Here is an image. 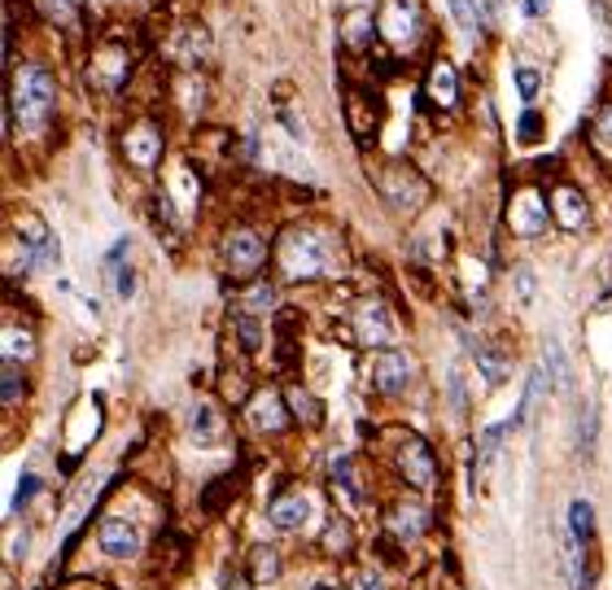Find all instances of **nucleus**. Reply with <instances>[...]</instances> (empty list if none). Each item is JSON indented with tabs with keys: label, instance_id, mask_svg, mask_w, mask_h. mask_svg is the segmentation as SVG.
Wrapping results in <instances>:
<instances>
[{
	"label": "nucleus",
	"instance_id": "obj_12",
	"mask_svg": "<svg viewBox=\"0 0 612 590\" xmlns=\"http://www.w3.org/2000/svg\"><path fill=\"white\" fill-rule=\"evenodd\" d=\"M246 416H250V424H254L259 433H285L290 420H294L290 398L276 394V389H259V394L246 402Z\"/></svg>",
	"mask_w": 612,
	"mask_h": 590
},
{
	"label": "nucleus",
	"instance_id": "obj_6",
	"mask_svg": "<svg viewBox=\"0 0 612 590\" xmlns=\"http://www.w3.org/2000/svg\"><path fill=\"white\" fill-rule=\"evenodd\" d=\"M118 149H123L127 167L149 175V171H158V162L167 154V132H162V123L154 114H136V118H127V127L118 136Z\"/></svg>",
	"mask_w": 612,
	"mask_h": 590
},
{
	"label": "nucleus",
	"instance_id": "obj_16",
	"mask_svg": "<svg viewBox=\"0 0 612 590\" xmlns=\"http://www.w3.org/2000/svg\"><path fill=\"white\" fill-rule=\"evenodd\" d=\"M552 219H556L565 232H582V228L591 224V206H587L582 189L556 184V189H552Z\"/></svg>",
	"mask_w": 612,
	"mask_h": 590
},
{
	"label": "nucleus",
	"instance_id": "obj_17",
	"mask_svg": "<svg viewBox=\"0 0 612 590\" xmlns=\"http://www.w3.org/2000/svg\"><path fill=\"white\" fill-rule=\"evenodd\" d=\"M35 13L53 26V31H61L66 39H83V31H88V18H83V4L79 0H35Z\"/></svg>",
	"mask_w": 612,
	"mask_h": 590
},
{
	"label": "nucleus",
	"instance_id": "obj_14",
	"mask_svg": "<svg viewBox=\"0 0 612 590\" xmlns=\"http://www.w3.org/2000/svg\"><path fill=\"white\" fill-rule=\"evenodd\" d=\"M13 237H18L22 250L35 259V268H39V263H57V241H53L48 224H44L35 211H22V215L13 219Z\"/></svg>",
	"mask_w": 612,
	"mask_h": 590
},
{
	"label": "nucleus",
	"instance_id": "obj_11",
	"mask_svg": "<svg viewBox=\"0 0 612 590\" xmlns=\"http://www.w3.org/2000/svg\"><path fill=\"white\" fill-rule=\"evenodd\" d=\"M420 97H424L433 110H442V114L460 105V75H455V66H451L446 57H433V61H429Z\"/></svg>",
	"mask_w": 612,
	"mask_h": 590
},
{
	"label": "nucleus",
	"instance_id": "obj_21",
	"mask_svg": "<svg viewBox=\"0 0 612 590\" xmlns=\"http://www.w3.org/2000/svg\"><path fill=\"white\" fill-rule=\"evenodd\" d=\"M171 97L184 114H202L206 105V75L202 70H175L171 75Z\"/></svg>",
	"mask_w": 612,
	"mask_h": 590
},
{
	"label": "nucleus",
	"instance_id": "obj_29",
	"mask_svg": "<svg viewBox=\"0 0 612 590\" xmlns=\"http://www.w3.org/2000/svg\"><path fill=\"white\" fill-rule=\"evenodd\" d=\"M477 367H481L486 385H503V381L512 376V359H508V354H499V350H490V345H481V350H477Z\"/></svg>",
	"mask_w": 612,
	"mask_h": 590
},
{
	"label": "nucleus",
	"instance_id": "obj_4",
	"mask_svg": "<svg viewBox=\"0 0 612 590\" xmlns=\"http://www.w3.org/2000/svg\"><path fill=\"white\" fill-rule=\"evenodd\" d=\"M367 175H372V184H376V193H381V202L389 206V211H398V215H416V211H424V202H429V180L411 167V162H403V158H389V162H372L367 167Z\"/></svg>",
	"mask_w": 612,
	"mask_h": 590
},
{
	"label": "nucleus",
	"instance_id": "obj_41",
	"mask_svg": "<svg viewBox=\"0 0 612 590\" xmlns=\"http://www.w3.org/2000/svg\"><path fill=\"white\" fill-rule=\"evenodd\" d=\"M517 88H521V97H525V101H534V97H539V88H543L539 70H534V66H521V70H517Z\"/></svg>",
	"mask_w": 612,
	"mask_h": 590
},
{
	"label": "nucleus",
	"instance_id": "obj_2",
	"mask_svg": "<svg viewBox=\"0 0 612 590\" xmlns=\"http://www.w3.org/2000/svg\"><path fill=\"white\" fill-rule=\"evenodd\" d=\"M57 110V79L48 66H9V101H4V136H13V123L22 127H44Z\"/></svg>",
	"mask_w": 612,
	"mask_h": 590
},
{
	"label": "nucleus",
	"instance_id": "obj_38",
	"mask_svg": "<svg viewBox=\"0 0 612 590\" xmlns=\"http://www.w3.org/2000/svg\"><path fill=\"white\" fill-rule=\"evenodd\" d=\"M272 302H276V290L263 285V281H254V290L246 294V310L250 315H263V310H272Z\"/></svg>",
	"mask_w": 612,
	"mask_h": 590
},
{
	"label": "nucleus",
	"instance_id": "obj_47",
	"mask_svg": "<svg viewBox=\"0 0 612 590\" xmlns=\"http://www.w3.org/2000/svg\"><path fill=\"white\" fill-rule=\"evenodd\" d=\"M363 590H385V587H381V578H376V574H367V578H363Z\"/></svg>",
	"mask_w": 612,
	"mask_h": 590
},
{
	"label": "nucleus",
	"instance_id": "obj_43",
	"mask_svg": "<svg viewBox=\"0 0 612 590\" xmlns=\"http://www.w3.org/2000/svg\"><path fill=\"white\" fill-rule=\"evenodd\" d=\"M114 294L118 297L136 294V276H132V268H114Z\"/></svg>",
	"mask_w": 612,
	"mask_h": 590
},
{
	"label": "nucleus",
	"instance_id": "obj_39",
	"mask_svg": "<svg viewBox=\"0 0 612 590\" xmlns=\"http://www.w3.org/2000/svg\"><path fill=\"white\" fill-rule=\"evenodd\" d=\"M35 490H39V477H35V473H22V477H18V490H13V503H9V512L26 508V503L35 499Z\"/></svg>",
	"mask_w": 612,
	"mask_h": 590
},
{
	"label": "nucleus",
	"instance_id": "obj_28",
	"mask_svg": "<svg viewBox=\"0 0 612 590\" xmlns=\"http://www.w3.org/2000/svg\"><path fill=\"white\" fill-rule=\"evenodd\" d=\"M285 398H290V411H294V420H303L306 429L324 424V407H319V398H315V394H306L303 385H294Z\"/></svg>",
	"mask_w": 612,
	"mask_h": 590
},
{
	"label": "nucleus",
	"instance_id": "obj_13",
	"mask_svg": "<svg viewBox=\"0 0 612 590\" xmlns=\"http://www.w3.org/2000/svg\"><path fill=\"white\" fill-rule=\"evenodd\" d=\"M345 127L354 140H372L381 127V97L367 88H345Z\"/></svg>",
	"mask_w": 612,
	"mask_h": 590
},
{
	"label": "nucleus",
	"instance_id": "obj_3",
	"mask_svg": "<svg viewBox=\"0 0 612 590\" xmlns=\"http://www.w3.org/2000/svg\"><path fill=\"white\" fill-rule=\"evenodd\" d=\"M376 35H381V44L403 61H411L416 53H424L429 48V39H433V22H429V13H424V4L420 0H381L376 4Z\"/></svg>",
	"mask_w": 612,
	"mask_h": 590
},
{
	"label": "nucleus",
	"instance_id": "obj_27",
	"mask_svg": "<svg viewBox=\"0 0 612 590\" xmlns=\"http://www.w3.org/2000/svg\"><path fill=\"white\" fill-rule=\"evenodd\" d=\"M503 433H508V424H490V429L481 433V442H477V464H473V481H481V477H486V468L495 464Z\"/></svg>",
	"mask_w": 612,
	"mask_h": 590
},
{
	"label": "nucleus",
	"instance_id": "obj_7",
	"mask_svg": "<svg viewBox=\"0 0 612 590\" xmlns=\"http://www.w3.org/2000/svg\"><path fill=\"white\" fill-rule=\"evenodd\" d=\"M268 254H272V246H268V237L259 228H233L224 237V272L233 281H254L263 272Z\"/></svg>",
	"mask_w": 612,
	"mask_h": 590
},
{
	"label": "nucleus",
	"instance_id": "obj_15",
	"mask_svg": "<svg viewBox=\"0 0 612 590\" xmlns=\"http://www.w3.org/2000/svg\"><path fill=\"white\" fill-rule=\"evenodd\" d=\"M354 337H359L363 345L389 350V345H394V337H398V328H394V315H389L381 302H363V306L354 310Z\"/></svg>",
	"mask_w": 612,
	"mask_h": 590
},
{
	"label": "nucleus",
	"instance_id": "obj_45",
	"mask_svg": "<svg viewBox=\"0 0 612 590\" xmlns=\"http://www.w3.org/2000/svg\"><path fill=\"white\" fill-rule=\"evenodd\" d=\"M547 9H552V0H525V13H530V18H543Z\"/></svg>",
	"mask_w": 612,
	"mask_h": 590
},
{
	"label": "nucleus",
	"instance_id": "obj_35",
	"mask_svg": "<svg viewBox=\"0 0 612 590\" xmlns=\"http://www.w3.org/2000/svg\"><path fill=\"white\" fill-rule=\"evenodd\" d=\"M0 381H4V394H0L4 407H18V398L26 394V376H22V367H18V363H4V367H0Z\"/></svg>",
	"mask_w": 612,
	"mask_h": 590
},
{
	"label": "nucleus",
	"instance_id": "obj_48",
	"mask_svg": "<svg viewBox=\"0 0 612 590\" xmlns=\"http://www.w3.org/2000/svg\"><path fill=\"white\" fill-rule=\"evenodd\" d=\"M310 590H341V587H332V582H319V587H310Z\"/></svg>",
	"mask_w": 612,
	"mask_h": 590
},
{
	"label": "nucleus",
	"instance_id": "obj_23",
	"mask_svg": "<svg viewBox=\"0 0 612 590\" xmlns=\"http://www.w3.org/2000/svg\"><path fill=\"white\" fill-rule=\"evenodd\" d=\"M189 433L197 438V446H219L224 433H228V424H224V416L211 402H197L193 416H189Z\"/></svg>",
	"mask_w": 612,
	"mask_h": 590
},
{
	"label": "nucleus",
	"instance_id": "obj_9",
	"mask_svg": "<svg viewBox=\"0 0 612 590\" xmlns=\"http://www.w3.org/2000/svg\"><path fill=\"white\" fill-rule=\"evenodd\" d=\"M167 57L180 66V70H202L206 61H211V31L197 22V18H184V22H175L171 26V35H167Z\"/></svg>",
	"mask_w": 612,
	"mask_h": 590
},
{
	"label": "nucleus",
	"instance_id": "obj_18",
	"mask_svg": "<svg viewBox=\"0 0 612 590\" xmlns=\"http://www.w3.org/2000/svg\"><path fill=\"white\" fill-rule=\"evenodd\" d=\"M407 381H411V359L403 354V350H381L376 359H372V385L381 389V394H403L407 389Z\"/></svg>",
	"mask_w": 612,
	"mask_h": 590
},
{
	"label": "nucleus",
	"instance_id": "obj_32",
	"mask_svg": "<svg viewBox=\"0 0 612 590\" xmlns=\"http://www.w3.org/2000/svg\"><path fill=\"white\" fill-rule=\"evenodd\" d=\"M596 433H600V407L587 402L582 407V420H578V446H582V455H596Z\"/></svg>",
	"mask_w": 612,
	"mask_h": 590
},
{
	"label": "nucleus",
	"instance_id": "obj_34",
	"mask_svg": "<svg viewBox=\"0 0 612 590\" xmlns=\"http://www.w3.org/2000/svg\"><path fill=\"white\" fill-rule=\"evenodd\" d=\"M332 481H337L350 499H363V486H359V477H354V459H350V455H337V459H332Z\"/></svg>",
	"mask_w": 612,
	"mask_h": 590
},
{
	"label": "nucleus",
	"instance_id": "obj_20",
	"mask_svg": "<svg viewBox=\"0 0 612 590\" xmlns=\"http://www.w3.org/2000/svg\"><path fill=\"white\" fill-rule=\"evenodd\" d=\"M341 39H345L350 53H372L381 44V35H376V9H350L341 18Z\"/></svg>",
	"mask_w": 612,
	"mask_h": 590
},
{
	"label": "nucleus",
	"instance_id": "obj_44",
	"mask_svg": "<svg viewBox=\"0 0 612 590\" xmlns=\"http://www.w3.org/2000/svg\"><path fill=\"white\" fill-rule=\"evenodd\" d=\"M345 543H350V530H345V525L337 530V521H332V530H328V547H345Z\"/></svg>",
	"mask_w": 612,
	"mask_h": 590
},
{
	"label": "nucleus",
	"instance_id": "obj_19",
	"mask_svg": "<svg viewBox=\"0 0 612 590\" xmlns=\"http://www.w3.org/2000/svg\"><path fill=\"white\" fill-rule=\"evenodd\" d=\"M97 543H101V552H105V556L127 560V556H136V552H140V530H136L132 521H123V517H110V521H101Z\"/></svg>",
	"mask_w": 612,
	"mask_h": 590
},
{
	"label": "nucleus",
	"instance_id": "obj_10",
	"mask_svg": "<svg viewBox=\"0 0 612 590\" xmlns=\"http://www.w3.org/2000/svg\"><path fill=\"white\" fill-rule=\"evenodd\" d=\"M394 464L407 477V486H416V490H433L438 486V455H433V446L420 433H403L398 438Z\"/></svg>",
	"mask_w": 612,
	"mask_h": 590
},
{
	"label": "nucleus",
	"instance_id": "obj_26",
	"mask_svg": "<svg viewBox=\"0 0 612 590\" xmlns=\"http://www.w3.org/2000/svg\"><path fill=\"white\" fill-rule=\"evenodd\" d=\"M543 389H552V376H547V367H534V372H530V385H525V394H521V407H517V416H512V424H525V420L534 416V402L543 398Z\"/></svg>",
	"mask_w": 612,
	"mask_h": 590
},
{
	"label": "nucleus",
	"instance_id": "obj_30",
	"mask_svg": "<svg viewBox=\"0 0 612 590\" xmlns=\"http://www.w3.org/2000/svg\"><path fill=\"white\" fill-rule=\"evenodd\" d=\"M446 13L455 18V26L460 31H468V35H477L481 26H486V18H481V4L477 0H446Z\"/></svg>",
	"mask_w": 612,
	"mask_h": 590
},
{
	"label": "nucleus",
	"instance_id": "obj_46",
	"mask_svg": "<svg viewBox=\"0 0 612 590\" xmlns=\"http://www.w3.org/2000/svg\"><path fill=\"white\" fill-rule=\"evenodd\" d=\"M224 590H254V582H246V578H237V574H228V578H224Z\"/></svg>",
	"mask_w": 612,
	"mask_h": 590
},
{
	"label": "nucleus",
	"instance_id": "obj_40",
	"mask_svg": "<svg viewBox=\"0 0 612 590\" xmlns=\"http://www.w3.org/2000/svg\"><path fill=\"white\" fill-rule=\"evenodd\" d=\"M517 136H521V145H534V140L543 136V114H539V110H525V114H521Z\"/></svg>",
	"mask_w": 612,
	"mask_h": 590
},
{
	"label": "nucleus",
	"instance_id": "obj_33",
	"mask_svg": "<svg viewBox=\"0 0 612 590\" xmlns=\"http://www.w3.org/2000/svg\"><path fill=\"white\" fill-rule=\"evenodd\" d=\"M389 525L398 530V538H420L429 521H424V512H420V508H398V512L389 517Z\"/></svg>",
	"mask_w": 612,
	"mask_h": 590
},
{
	"label": "nucleus",
	"instance_id": "obj_25",
	"mask_svg": "<svg viewBox=\"0 0 612 590\" xmlns=\"http://www.w3.org/2000/svg\"><path fill=\"white\" fill-rule=\"evenodd\" d=\"M591 149L600 158H612V88L604 92V101L596 105V118H591Z\"/></svg>",
	"mask_w": 612,
	"mask_h": 590
},
{
	"label": "nucleus",
	"instance_id": "obj_31",
	"mask_svg": "<svg viewBox=\"0 0 612 590\" xmlns=\"http://www.w3.org/2000/svg\"><path fill=\"white\" fill-rule=\"evenodd\" d=\"M569 530H574L578 543H587V538L596 534V508H591L587 499H574V503H569Z\"/></svg>",
	"mask_w": 612,
	"mask_h": 590
},
{
	"label": "nucleus",
	"instance_id": "obj_8",
	"mask_svg": "<svg viewBox=\"0 0 612 590\" xmlns=\"http://www.w3.org/2000/svg\"><path fill=\"white\" fill-rule=\"evenodd\" d=\"M547 224H552V197L534 184H521L508 202V228L517 237H543Z\"/></svg>",
	"mask_w": 612,
	"mask_h": 590
},
{
	"label": "nucleus",
	"instance_id": "obj_37",
	"mask_svg": "<svg viewBox=\"0 0 612 590\" xmlns=\"http://www.w3.org/2000/svg\"><path fill=\"white\" fill-rule=\"evenodd\" d=\"M547 376H552V385H565V381H569V367H565V350H560V341H556V337L547 341Z\"/></svg>",
	"mask_w": 612,
	"mask_h": 590
},
{
	"label": "nucleus",
	"instance_id": "obj_1",
	"mask_svg": "<svg viewBox=\"0 0 612 590\" xmlns=\"http://www.w3.org/2000/svg\"><path fill=\"white\" fill-rule=\"evenodd\" d=\"M276 268L290 285L298 281H337L345 276V246L324 224H290L276 241Z\"/></svg>",
	"mask_w": 612,
	"mask_h": 590
},
{
	"label": "nucleus",
	"instance_id": "obj_36",
	"mask_svg": "<svg viewBox=\"0 0 612 590\" xmlns=\"http://www.w3.org/2000/svg\"><path fill=\"white\" fill-rule=\"evenodd\" d=\"M276 578H281L276 552H272V547H259V552H254V582L263 587V582H276Z\"/></svg>",
	"mask_w": 612,
	"mask_h": 590
},
{
	"label": "nucleus",
	"instance_id": "obj_42",
	"mask_svg": "<svg viewBox=\"0 0 612 590\" xmlns=\"http://www.w3.org/2000/svg\"><path fill=\"white\" fill-rule=\"evenodd\" d=\"M512 281H517V297L530 306V302H534V272H530V268H517Z\"/></svg>",
	"mask_w": 612,
	"mask_h": 590
},
{
	"label": "nucleus",
	"instance_id": "obj_24",
	"mask_svg": "<svg viewBox=\"0 0 612 590\" xmlns=\"http://www.w3.org/2000/svg\"><path fill=\"white\" fill-rule=\"evenodd\" d=\"M0 354H4V363H26V359H35V332H31V328H18L13 319H4Z\"/></svg>",
	"mask_w": 612,
	"mask_h": 590
},
{
	"label": "nucleus",
	"instance_id": "obj_5",
	"mask_svg": "<svg viewBox=\"0 0 612 590\" xmlns=\"http://www.w3.org/2000/svg\"><path fill=\"white\" fill-rule=\"evenodd\" d=\"M83 79H88V88H97V92H118V88H127V83L136 79V53H132V44H127L123 35L97 39V44L88 48Z\"/></svg>",
	"mask_w": 612,
	"mask_h": 590
},
{
	"label": "nucleus",
	"instance_id": "obj_22",
	"mask_svg": "<svg viewBox=\"0 0 612 590\" xmlns=\"http://www.w3.org/2000/svg\"><path fill=\"white\" fill-rule=\"evenodd\" d=\"M306 517H310L306 495H281V499L268 508V521H272V530H281V534H298L306 525Z\"/></svg>",
	"mask_w": 612,
	"mask_h": 590
}]
</instances>
